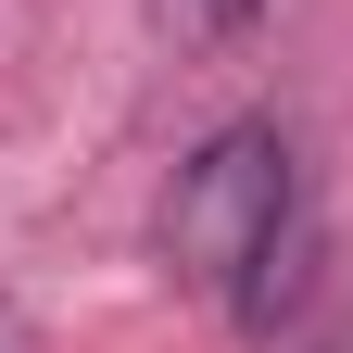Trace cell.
Returning a JSON list of instances; mask_svg holds the SVG:
<instances>
[{
	"label": "cell",
	"instance_id": "cell-1",
	"mask_svg": "<svg viewBox=\"0 0 353 353\" xmlns=\"http://www.w3.org/2000/svg\"><path fill=\"white\" fill-rule=\"evenodd\" d=\"M164 265L190 290H214L240 328H278L303 303V265H316V202H303V152L290 126H214V139L176 164L164 190Z\"/></svg>",
	"mask_w": 353,
	"mask_h": 353
},
{
	"label": "cell",
	"instance_id": "cell-2",
	"mask_svg": "<svg viewBox=\"0 0 353 353\" xmlns=\"http://www.w3.org/2000/svg\"><path fill=\"white\" fill-rule=\"evenodd\" d=\"M252 13H265V0H152V38H176V51H228Z\"/></svg>",
	"mask_w": 353,
	"mask_h": 353
},
{
	"label": "cell",
	"instance_id": "cell-3",
	"mask_svg": "<svg viewBox=\"0 0 353 353\" xmlns=\"http://www.w3.org/2000/svg\"><path fill=\"white\" fill-rule=\"evenodd\" d=\"M0 353H26V328H13V303H0Z\"/></svg>",
	"mask_w": 353,
	"mask_h": 353
}]
</instances>
